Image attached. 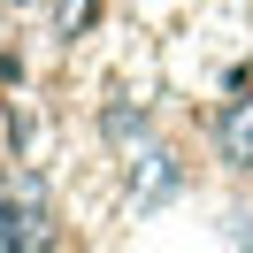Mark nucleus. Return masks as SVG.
Returning <instances> with one entry per match:
<instances>
[{
	"label": "nucleus",
	"mask_w": 253,
	"mask_h": 253,
	"mask_svg": "<svg viewBox=\"0 0 253 253\" xmlns=\"http://www.w3.org/2000/svg\"><path fill=\"white\" fill-rule=\"evenodd\" d=\"M0 246H39V200H0Z\"/></svg>",
	"instance_id": "nucleus-2"
},
{
	"label": "nucleus",
	"mask_w": 253,
	"mask_h": 253,
	"mask_svg": "<svg viewBox=\"0 0 253 253\" xmlns=\"http://www.w3.org/2000/svg\"><path fill=\"white\" fill-rule=\"evenodd\" d=\"M215 138H222V154L238 161V169H253V100H238L230 115L215 123Z\"/></svg>",
	"instance_id": "nucleus-1"
}]
</instances>
